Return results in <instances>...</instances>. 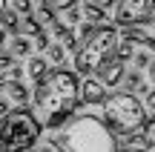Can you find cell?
<instances>
[{
    "label": "cell",
    "instance_id": "cell-29",
    "mask_svg": "<svg viewBox=\"0 0 155 152\" xmlns=\"http://www.w3.org/2000/svg\"><path fill=\"white\" fill-rule=\"evenodd\" d=\"M3 9H6V0H0V11H3Z\"/></svg>",
    "mask_w": 155,
    "mask_h": 152
},
{
    "label": "cell",
    "instance_id": "cell-10",
    "mask_svg": "<svg viewBox=\"0 0 155 152\" xmlns=\"http://www.w3.org/2000/svg\"><path fill=\"white\" fill-rule=\"evenodd\" d=\"M6 98L9 101H15V103H26L29 101V89L20 83V80H6Z\"/></svg>",
    "mask_w": 155,
    "mask_h": 152
},
{
    "label": "cell",
    "instance_id": "cell-13",
    "mask_svg": "<svg viewBox=\"0 0 155 152\" xmlns=\"http://www.w3.org/2000/svg\"><path fill=\"white\" fill-rule=\"evenodd\" d=\"M12 55H15V57L32 55V40H29L26 34H15V40H12Z\"/></svg>",
    "mask_w": 155,
    "mask_h": 152
},
{
    "label": "cell",
    "instance_id": "cell-9",
    "mask_svg": "<svg viewBox=\"0 0 155 152\" xmlns=\"http://www.w3.org/2000/svg\"><path fill=\"white\" fill-rule=\"evenodd\" d=\"M124 40H129V43H141V46H147V49H152V37L141 26H124Z\"/></svg>",
    "mask_w": 155,
    "mask_h": 152
},
{
    "label": "cell",
    "instance_id": "cell-23",
    "mask_svg": "<svg viewBox=\"0 0 155 152\" xmlns=\"http://www.w3.org/2000/svg\"><path fill=\"white\" fill-rule=\"evenodd\" d=\"M6 3H12V9H15L17 15H29V11H32V3H29V0H6Z\"/></svg>",
    "mask_w": 155,
    "mask_h": 152
},
{
    "label": "cell",
    "instance_id": "cell-24",
    "mask_svg": "<svg viewBox=\"0 0 155 152\" xmlns=\"http://www.w3.org/2000/svg\"><path fill=\"white\" fill-rule=\"evenodd\" d=\"M35 46H38V49H46V46H49V34H46L43 29L35 34Z\"/></svg>",
    "mask_w": 155,
    "mask_h": 152
},
{
    "label": "cell",
    "instance_id": "cell-27",
    "mask_svg": "<svg viewBox=\"0 0 155 152\" xmlns=\"http://www.w3.org/2000/svg\"><path fill=\"white\" fill-rule=\"evenodd\" d=\"M115 152H147V149L138 147V144H132V147H124V149H115Z\"/></svg>",
    "mask_w": 155,
    "mask_h": 152
},
{
    "label": "cell",
    "instance_id": "cell-22",
    "mask_svg": "<svg viewBox=\"0 0 155 152\" xmlns=\"http://www.w3.org/2000/svg\"><path fill=\"white\" fill-rule=\"evenodd\" d=\"M61 15H63V26H75V23L78 20H81V9H78V6H72V9H66V11H61Z\"/></svg>",
    "mask_w": 155,
    "mask_h": 152
},
{
    "label": "cell",
    "instance_id": "cell-21",
    "mask_svg": "<svg viewBox=\"0 0 155 152\" xmlns=\"http://www.w3.org/2000/svg\"><path fill=\"white\" fill-rule=\"evenodd\" d=\"M132 60H135V66H138V69H150L152 55H150V49H144V52H135V55H132Z\"/></svg>",
    "mask_w": 155,
    "mask_h": 152
},
{
    "label": "cell",
    "instance_id": "cell-18",
    "mask_svg": "<svg viewBox=\"0 0 155 152\" xmlns=\"http://www.w3.org/2000/svg\"><path fill=\"white\" fill-rule=\"evenodd\" d=\"M121 80H124V86H127L129 92H135V89H138L141 83H144V78H141V72H129V75H124Z\"/></svg>",
    "mask_w": 155,
    "mask_h": 152
},
{
    "label": "cell",
    "instance_id": "cell-30",
    "mask_svg": "<svg viewBox=\"0 0 155 152\" xmlns=\"http://www.w3.org/2000/svg\"><path fill=\"white\" fill-rule=\"evenodd\" d=\"M0 152H3V149H0Z\"/></svg>",
    "mask_w": 155,
    "mask_h": 152
},
{
    "label": "cell",
    "instance_id": "cell-2",
    "mask_svg": "<svg viewBox=\"0 0 155 152\" xmlns=\"http://www.w3.org/2000/svg\"><path fill=\"white\" fill-rule=\"evenodd\" d=\"M55 147L61 152H115V132L95 115H78L66 126H58Z\"/></svg>",
    "mask_w": 155,
    "mask_h": 152
},
{
    "label": "cell",
    "instance_id": "cell-14",
    "mask_svg": "<svg viewBox=\"0 0 155 152\" xmlns=\"http://www.w3.org/2000/svg\"><path fill=\"white\" fill-rule=\"evenodd\" d=\"M132 55H135V43H129V40H121V37H118L112 57H118L121 63H127V60H132Z\"/></svg>",
    "mask_w": 155,
    "mask_h": 152
},
{
    "label": "cell",
    "instance_id": "cell-20",
    "mask_svg": "<svg viewBox=\"0 0 155 152\" xmlns=\"http://www.w3.org/2000/svg\"><path fill=\"white\" fill-rule=\"evenodd\" d=\"M46 6L58 15V11H66V9H72V6H78V0H46Z\"/></svg>",
    "mask_w": 155,
    "mask_h": 152
},
{
    "label": "cell",
    "instance_id": "cell-15",
    "mask_svg": "<svg viewBox=\"0 0 155 152\" xmlns=\"http://www.w3.org/2000/svg\"><path fill=\"white\" fill-rule=\"evenodd\" d=\"M17 20H20V17H17L15 9H3L0 11V29H3V32H17Z\"/></svg>",
    "mask_w": 155,
    "mask_h": 152
},
{
    "label": "cell",
    "instance_id": "cell-19",
    "mask_svg": "<svg viewBox=\"0 0 155 152\" xmlns=\"http://www.w3.org/2000/svg\"><path fill=\"white\" fill-rule=\"evenodd\" d=\"M46 49H49V60H52V63H63V57H66V49H63L61 43H49Z\"/></svg>",
    "mask_w": 155,
    "mask_h": 152
},
{
    "label": "cell",
    "instance_id": "cell-4",
    "mask_svg": "<svg viewBox=\"0 0 155 152\" xmlns=\"http://www.w3.org/2000/svg\"><path fill=\"white\" fill-rule=\"evenodd\" d=\"M40 138V124L35 121L32 112L26 109H9L6 115H0V149L12 152H26L38 144Z\"/></svg>",
    "mask_w": 155,
    "mask_h": 152
},
{
    "label": "cell",
    "instance_id": "cell-12",
    "mask_svg": "<svg viewBox=\"0 0 155 152\" xmlns=\"http://www.w3.org/2000/svg\"><path fill=\"white\" fill-rule=\"evenodd\" d=\"M81 20H86V23H104V20H106V11L98 9V6H92V3L86 0V3L81 6Z\"/></svg>",
    "mask_w": 155,
    "mask_h": 152
},
{
    "label": "cell",
    "instance_id": "cell-16",
    "mask_svg": "<svg viewBox=\"0 0 155 152\" xmlns=\"http://www.w3.org/2000/svg\"><path fill=\"white\" fill-rule=\"evenodd\" d=\"M40 32V26H38V20L35 17H23V20H17V32L15 34H26V37H35V34Z\"/></svg>",
    "mask_w": 155,
    "mask_h": 152
},
{
    "label": "cell",
    "instance_id": "cell-25",
    "mask_svg": "<svg viewBox=\"0 0 155 152\" xmlns=\"http://www.w3.org/2000/svg\"><path fill=\"white\" fill-rule=\"evenodd\" d=\"M92 6H98V9H104V11H109L112 6H115V0H89Z\"/></svg>",
    "mask_w": 155,
    "mask_h": 152
},
{
    "label": "cell",
    "instance_id": "cell-3",
    "mask_svg": "<svg viewBox=\"0 0 155 152\" xmlns=\"http://www.w3.org/2000/svg\"><path fill=\"white\" fill-rule=\"evenodd\" d=\"M104 124L115 135H135L150 115L144 112V103L135 98V92H115L104 98Z\"/></svg>",
    "mask_w": 155,
    "mask_h": 152
},
{
    "label": "cell",
    "instance_id": "cell-26",
    "mask_svg": "<svg viewBox=\"0 0 155 152\" xmlns=\"http://www.w3.org/2000/svg\"><path fill=\"white\" fill-rule=\"evenodd\" d=\"M9 98H3V95H0V115H6V112H9Z\"/></svg>",
    "mask_w": 155,
    "mask_h": 152
},
{
    "label": "cell",
    "instance_id": "cell-7",
    "mask_svg": "<svg viewBox=\"0 0 155 152\" xmlns=\"http://www.w3.org/2000/svg\"><path fill=\"white\" fill-rule=\"evenodd\" d=\"M95 72H98V83L101 86H115V83H121V78H124V63L118 60V57H106Z\"/></svg>",
    "mask_w": 155,
    "mask_h": 152
},
{
    "label": "cell",
    "instance_id": "cell-17",
    "mask_svg": "<svg viewBox=\"0 0 155 152\" xmlns=\"http://www.w3.org/2000/svg\"><path fill=\"white\" fill-rule=\"evenodd\" d=\"M35 20H38V26L43 29V26H52V23H55L58 17H55V11H52L49 6L43 3V6H40V9H38V15H35Z\"/></svg>",
    "mask_w": 155,
    "mask_h": 152
},
{
    "label": "cell",
    "instance_id": "cell-11",
    "mask_svg": "<svg viewBox=\"0 0 155 152\" xmlns=\"http://www.w3.org/2000/svg\"><path fill=\"white\" fill-rule=\"evenodd\" d=\"M26 72H29V78L38 83L40 78H43L46 72H49V60L46 57H40V55H35V57H29V66H26Z\"/></svg>",
    "mask_w": 155,
    "mask_h": 152
},
{
    "label": "cell",
    "instance_id": "cell-1",
    "mask_svg": "<svg viewBox=\"0 0 155 152\" xmlns=\"http://www.w3.org/2000/svg\"><path fill=\"white\" fill-rule=\"evenodd\" d=\"M35 121L46 129H58L72 118L78 103V78L66 69H52L35 83Z\"/></svg>",
    "mask_w": 155,
    "mask_h": 152
},
{
    "label": "cell",
    "instance_id": "cell-5",
    "mask_svg": "<svg viewBox=\"0 0 155 152\" xmlns=\"http://www.w3.org/2000/svg\"><path fill=\"white\" fill-rule=\"evenodd\" d=\"M118 43V29L115 26H95V32L78 46V55H75V69L81 75H89L106 60L112 57Z\"/></svg>",
    "mask_w": 155,
    "mask_h": 152
},
{
    "label": "cell",
    "instance_id": "cell-8",
    "mask_svg": "<svg viewBox=\"0 0 155 152\" xmlns=\"http://www.w3.org/2000/svg\"><path fill=\"white\" fill-rule=\"evenodd\" d=\"M104 98H106V92L95 78H86L83 83H78V101L81 103H101Z\"/></svg>",
    "mask_w": 155,
    "mask_h": 152
},
{
    "label": "cell",
    "instance_id": "cell-6",
    "mask_svg": "<svg viewBox=\"0 0 155 152\" xmlns=\"http://www.w3.org/2000/svg\"><path fill=\"white\" fill-rule=\"evenodd\" d=\"M152 0H121L115 11V23L118 26H144L152 20Z\"/></svg>",
    "mask_w": 155,
    "mask_h": 152
},
{
    "label": "cell",
    "instance_id": "cell-28",
    "mask_svg": "<svg viewBox=\"0 0 155 152\" xmlns=\"http://www.w3.org/2000/svg\"><path fill=\"white\" fill-rule=\"evenodd\" d=\"M3 43H6V32L0 29V46H3Z\"/></svg>",
    "mask_w": 155,
    "mask_h": 152
}]
</instances>
